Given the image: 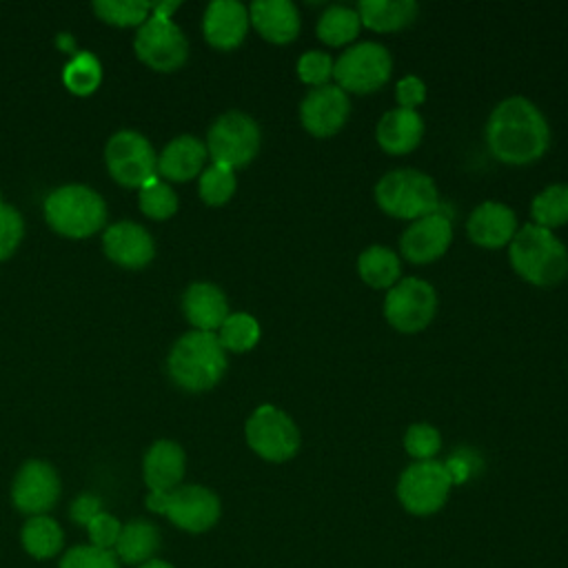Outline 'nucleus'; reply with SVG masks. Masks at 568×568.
Instances as JSON below:
<instances>
[{
  "label": "nucleus",
  "mask_w": 568,
  "mask_h": 568,
  "mask_svg": "<svg viewBox=\"0 0 568 568\" xmlns=\"http://www.w3.org/2000/svg\"><path fill=\"white\" fill-rule=\"evenodd\" d=\"M437 313V293L422 277H404L393 284L384 300V317L399 333L426 328Z\"/></svg>",
  "instance_id": "obj_10"
},
{
  "label": "nucleus",
  "mask_w": 568,
  "mask_h": 568,
  "mask_svg": "<svg viewBox=\"0 0 568 568\" xmlns=\"http://www.w3.org/2000/svg\"><path fill=\"white\" fill-rule=\"evenodd\" d=\"M206 155L204 142L193 135H180L171 140L158 158V173L173 182H186L202 171Z\"/></svg>",
  "instance_id": "obj_24"
},
{
  "label": "nucleus",
  "mask_w": 568,
  "mask_h": 568,
  "mask_svg": "<svg viewBox=\"0 0 568 568\" xmlns=\"http://www.w3.org/2000/svg\"><path fill=\"white\" fill-rule=\"evenodd\" d=\"M419 13L413 0H362L357 4L359 22L377 33H390L408 27Z\"/></svg>",
  "instance_id": "obj_25"
},
{
  "label": "nucleus",
  "mask_w": 568,
  "mask_h": 568,
  "mask_svg": "<svg viewBox=\"0 0 568 568\" xmlns=\"http://www.w3.org/2000/svg\"><path fill=\"white\" fill-rule=\"evenodd\" d=\"M64 84L71 93L75 95H89L98 89L100 80H102V69L100 62L95 60V55L91 53H78L67 67H64Z\"/></svg>",
  "instance_id": "obj_33"
},
{
  "label": "nucleus",
  "mask_w": 568,
  "mask_h": 568,
  "mask_svg": "<svg viewBox=\"0 0 568 568\" xmlns=\"http://www.w3.org/2000/svg\"><path fill=\"white\" fill-rule=\"evenodd\" d=\"M333 64H335V60L326 51L311 49L300 55L295 69H297V78L304 84L315 89V87L328 84V80L333 78Z\"/></svg>",
  "instance_id": "obj_37"
},
{
  "label": "nucleus",
  "mask_w": 568,
  "mask_h": 568,
  "mask_svg": "<svg viewBox=\"0 0 568 568\" xmlns=\"http://www.w3.org/2000/svg\"><path fill=\"white\" fill-rule=\"evenodd\" d=\"M104 253L120 266L140 268L153 260V240L135 222H118L104 231Z\"/></svg>",
  "instance_id": "obj_20"
},
{
  "label": "nucleus",
  "mask_w": 568,
  "mask_h": 568,
  "mask_svg": "<svg viewBox=\"0 0 568 568\" xmlns=\"http://www.w3.org/2000/svg\"><path fill=\"white\" fill-rule=\"evenodd\" d=\"M348 113V93L331 82L311 89L300 104L302 126L315 138H328L337 133L346 124Z\"/></svg>",
  "instance_id": "obj_14"
},
{
  "label": "nucleus",
  "mask_w": 568,
  "mask_h": 568,
  "mask_svg": "<svg viewBox=\"0 0 568 568\" xmlns=\"http://www.w3.org/2000/svg\"><path fill=\"white\" fill-rule=\"evenodd\" d=\"M393 71V58L379 42H357L333 64L335 84L346 93H373L382 89Z\"/></svg>",
  "instance_id": "obj_6"
},
{
  "label": "nucleus",
  "mask_w": 568,
  "mask_h": 568,
  "mask_svg": "<svg viewBox=\"0 0 568 568\" xmlns=\"http://www.w3.org/2000/svg\"><path fill=\"white\" fill-rule=\"evenodd\" d=\"M450 486V475L442 462H413L399 475L397 497L408 513L430 515L444 506Z\"/></svg>",
  "instance_id": "obj_12"
},
{
  "label": "nucleus",
  "mask_w": 568,
  "mask_h": 568,
  "mask_svg": "<svg viewBox=\"0 0 568 568\" xmlns=\"http://www.w3.org/2000/svg\"><path fill=\"white\" fill-rule=\"evenodd\" d=\"M22 231H24V224L20 213L13 206L0 202V262L7 260L18 248L22 240Z\"/></svg>",
  "instance_id": "obj_39"
},
{
  "label": "nucleus",
  "mask_w": 568,
  "mask_h": 568,
  "mask_svg": "<svg viewBox=\"0 0 568 568\" xmlns=\"http://www.w3.org/2000/svg\"><path fill=\"white\" fill-rule=\"evenodd\" d=\"M44 217L60 235L87 237L102 229L106 220V206L93 189L69 184L55 189L47 197Z\"/></svg>",
  "instance_id": "obj_5"
},
{
  "label": "nucleus",
  "mask_w": 568,
  "mask_h": 568,
  "mask_svg": "<svg viewBox=\"0 0 568 568\" xmlns=\"http://www.w3.org/2000/svg\"><path fill=\"white\" fill-rule=\"evenodd\" d=\"M357 273L364 280V284L373 288H390L393 284L399 282L402 262L393 248L373 244L359 253Z\"/></svg>",
  "instance_id": "obj_26"
},
{
  "label": "nucleus",
  "mask_w": 568,
  "mask_h": 568,
  "mask_svg": "<svg viewBox=\"0 0 568 568\" xmlns=\"http://www.w3.org/2000/svg\"><path fill=\"white\" fill-rule=\"evenodd\" d=\"M486 142L499 162L521 166L546 153L550 144V126L528 98L510 95L490 111Z\"/></svg>",
  "instance_id": "obj_1"
},
{
  "label": "nucleus",
  "mask_w": 568,
  "mask_h": 568,
  "mask_svg": "<svg viewBox=\"0 0 568 568\" xmlns=\"http://www.w3.org/2000/svg\"><path fill=\"white\" fill-rule=\"evenodd\" d=\"M93 9L100 20L115 24V27H133L144 24L149 20V11L153 9V2H140V0H98L93 2Z\"/></svg>",
  "instance_id": "obj_32"
},
{
  "label": "nucleus",
  "mask_w": 568,
  "mask_h": 568,
  "mask_svg": "<svg viewBox=\"0 0 568 568\" xmlns=\"http://www.w3.org/2000/svg\"><path fill=\"white\" fill-rule=\"evenodd\" d=\"M248 20L273 44L293 42L302 27L300 11L291 0H255L248 7Z\"/></svg>",
  "instance_id": "obj_19"
},
{
  "label": "nucleus",
  "mask_w": 568,
  "mask_h": 568,
  "mask_svg": "<svg viewBox=\"0 0 568 568\" xmlns=\"http://www.w3.org/2000/svg\"><path fill=\"white\" fill-rule=\"evenodd\" d=\"M135 53L138 58L155 71H175L186 62L189 42L182 29L162 16H149V20L135 33Z\"/></svg>",
  "instance_id": "obj_13"
},
{
  "label": "nucleus",
  "mask_w": 568,
  "mask_h": 568,
  "mask_svg": "<svg viewBox=\"0 0 568 568\" xmlns=\"http://www.w3.org/2000/svg\"><path fill=\"white\" fill-rule=\"evenodd\" d=\"M226 371V351L215 333L189 331L171 348L169 373L184 390H209Z\"/></svg>",
  "instance_id": "obj_3"
},
{
  "label": "nucleus",
  "mask_w": 568,
  "mask_h": 568,
  "mask_svg": "<svg viewBox=\"0 0 568 568\" xmlns=\"http://www.w3.org/2000/svg\"><path fill=\"white\" fill-rule=\"evenodd\" d=\"M260 324L251 313H229L217 328V339L224 351L246 353L260 342Z\"/></svg>",
  "instance_id": "obj_30"
},
{
  "label": "nucleus",
  "mask_w": 568,
  "mask_h": 568,
  "mask_svg": "<svg viewBox=\"0 0 568 568\" xmlns=\"http://www.w3.org/2000/svg\"><path fill=\"white\" fill-rule=\"evenodd\" d=\"M22 546L38 559L53 557L62 546V530L53 519L36 515L22 528Z\"/></svg>",
  "instance_id": "obj_31"
},
{
  "label": "nucleus",
  "mask_w": 568,
  "mask_h": 568,
  "mask_svg": "<svg viewBox=\"0 0 568 568\" xmlns=\"http://www.w3.org/2000/svg\"><path fill=\"white\" fill-rule=\"evenodd\" d=\"M140 209L153 220H166L178 211V195L155 175L140 189Z\"/></svg>",
  "instance_id": "obj_35"
},
{
  "label": "nucleus",
  "mask_w": 568,
  "mask_h": 568,
  "mask_svg": "<svg viewBox=\"0 0 568 568\" xmlns=\"http://www.w3.org/2000/svg\"><path fill=\"white\" fill-rule=\"evenodd\" d=\"M395 100H397L399 109L417 111V106L424 104V100H426V84H424V80L417 78V75L399 78V82L395 84Z\"/></svg>",
  "instance_id": "obj_41"
},
{
  "label": "nucleus",
  "mask_w": 568,
  "mask_h": 568,
  "mask_svg": "<svg viewBox=\"0 0 568 568\" xmlns=\"http://www.w3.org/2000/svg\"><path fill=\"white\" fill-rule=\"evenodd\" d=\"M532 224L557 229L568 222V184H550L539 191L530 202Z\"/></svg>",
  "instance_id": "obj_28"
},
{
  "label": "nucleus",
  "mask_w": 568,
  "mask_h": 568,
  "mask_svg": "<svg viewBox=\"0 0 568 568\" xmlns=\"http://www.w3.org/2000/svg\"><path fill=\"white\" fill-rule=\"evenodd\" d=\"M100 510V499L95 495H80L73 506H71V517L78 521V524H89Z\"/></svg>",
  "instance_id": "obj_42"
},
{
  "label": "nucleus",
  "mask_w": 568,
  "mask_h": 568,
  "mask_svg": "<svg viewBox=\"0 0 568 568\" xmlns=\"http://www.w3.org/2000/svg\"><path fill=\"white\" fill-rule=\"evenodd\" d=\"M248 9L237 0H213L202 20L204 38L215 49H235L248 31Z\"/></svg>",
  "instance_id": "obj_18"
},
{
  "label": "nucleus",
  "mask_w": 568,
  "mask_h": 568,
  "mask_svg": "<svg viewBox=\"0 0 568 568\" xmlns=\"http://www.w3.org/2000/svg\"><path fill=\"white\" fill-rule=\"evenodd\" d=\"M453 242L450 217L435 211L415 220L399 237L402 255L413 264H428L442 257Z\"/></svg>",
  "instance_id": "obj_15"
},
{
  "label": "nucleus",
  "mask_w": 568,
  "mask_h": 568,
  "mask_svg": "<svg viewBox=\"0 0 568 568\" xmlns=\"http://www.w3.org/2000/svg\"><path fill=\"white\" fill-rule=\"evenodd\" d=\"M235 186L237 182L233 169L222 164H211L200 175V197L211 206L226 204L235 193Z\"/></svg>",
  "instance_id": "obj_34"
},
{
  "label": "nucleus",
  "mask_w": 568,
  "mask_h": 568,
  "mask_svg": "<svg viewBox=\"0 0 568 568\" xmlns=\"http://www.w3.org/2000/svg\"><path fill=\"white\" fill-rule=\"evenodd\" d=\"M362 22L357 9L333 4L317 20V38L328 47H344L359 36Z\"/></svg>",
  "instance_id": "obj_27"
},
{
  "label": "nucleus",
  "mask_w": 568,
  "mask_h": 568,
  "mask_svg": "<svg viewBox=\"0 0 568 568\" xmlns=\"http://www.w3.org/2000/svg\"><path fill=\"white\" fill-rule=\"evenodd\" d=\"M140 568H173V566L166 564V561H160V559H149V561H144Z\"/></svg>",
  "instance_id": "obj_43"
},
{
  "label": "nucleus",
  "mask_w": 568,
  "mask_h": 568,
  "mask_svg": "<svg viewBox=\"0 0 568 568\" xmlns=\"http://www.w3.org/2000/svg\"><path fill=\"white\" fill-rule=\"evenodd\" d=\"M160 535L158 528L149 521H131L120 530V537L115 541V550L118 555L129 561V564H138L142 559H149L153 555V550L158 548Z\"/></svg>",
  "instance_id": "obj_29"
},
{
  "label": "nucleus",
  "mask_w": 568,
  "mask_h": 568,
  "mask_svg": "<svg viewBox=\"0 0 568 568\" xmlns=\"http://www.w3.org/2000/svg\"><path fill=\"white\" fill-rule=\"evenodd\" d=\"M182 308L193 331L213 333L229 315L226 295L211 282H193L182 297Z\"/></svg>",
  "instance_id": "obj_22"
},
{
  "label": "nucleus",
  "mask_w": 568,
  "mask_h": 568,
  "mask_svg": "<svg viewBox=\"0 0 568 568\" xmlns=\"http://www.w3.org/2000/svg\"><path fill=\"white\" fill-rule=\"evenodd\" d=\"M184 475V450L171 442H155L144 457V481L151 493L173 490Z\"/></svg>",
  "instance_id": "obj_23"
},
{
  "label": "nucleus",
  "mask_w": 568,
  "mask_h": 568,
  "mask_svg": "<svg viewBox=\"0 0 568 568\" xmlns=\"http://www.w3.org/2000/svg\"><path fill=\"white\" fill-rule=\"evenodd\" d=\"M508 257L517 275L535 286H555L568 275L564 242L544 226L524 224L508 244Z\"/></svg>",
  "instance_id": "obj_2"
},
{
  "label": "nucleus",
  "mask_w": 568,
  "mask_h": 568,
  "mask_svg": "<svg viewBox=\"0 0 568 568\" xmlns=\"http://www.w3.org/2000/svg\"><path fill=\"white\" fill-rule=\"evenodd\" d=\"M375 202L386 215L415 222L439 209V191L424 171L393 169L377 180Z\"/></svg>",
  "instance_id": "obj_4"
},
{
  "label": "nucleus",
  "mask_w": 568,
  "mask_h": 568,
  "mask_svg": "<svg viewBox=\"0 0 568 568\" xmlns=\"http://www.w3.org/2000/svg\"><path fill=\"white\" fill-rule=\"evenodd\" d=\"M87 528H89V535H91L93 546L104 548V550H109L111 546H115V541H118V537H120V530H122L120 521H118L113 515H106V513H98V515L87 524Z\"/></svg>",
  "instance_id": "obj_40"
},
{
  "label": "nucleus",
  "mask_w": 568,
  "mask_h": 568,
  "mask_svg": "<svg viewBox=\"0 0 568 568\" xmlns=\"http://www.w3.org/2000/svg\"><path fill=\"white\" fill-rule=\"evenodd\" d=\"M111 178L124 186L142 189L158 175V155L149 140L135 131L115 133L104 149Z\"/></svg>",
  "instance_id": "obj_11"
},
{
  "label": "nucleus",
  "mask_w": 568,
  "mask_h": 568,
  "mask_svg": "<svg viewBox=\"0 0 568 568\" xmlns=\"http://www.w3.org/2000/svg\"><path fill=\"white\" fill-rule=\"evenodd\" d=\"M60 495V479L47 462H27L13 481V504L29 515L47 513Z\"/></svg>",
  "instance_id": "obj_16"
},
{
  "label": "nucleus",
  "mask_w": 568,
  "mask_h": 568,
  "mask_svg": "<svg viewBox=\"0 0 568 568\" xmlns=\"http://www.w3.org/2000/svg\"><path fill=\"white\" fill-rule=\"evenodd\" d=\"M246 442L253 453L266 462H286L300 448V430L295 422L277 406H257L244 426Z\"/></svg>",
  "instance_id": "obj_8"
},
{
  "label": "nucleus",
  "mask_w": 568,
  "mask_h": 568,
  "mask_svg": "<svg viewBox=\"0 0 568 568\" xmlns=\"http://www.w3.org/2000/svg\"><path fill=\"white\" fill-rule=\"evenodd\" d=\"M60 568H120V566L111 550H104L98 546H75L64 555V559L60 561Z\"/></svg>",
  "instance_id": "obj_38"
},
{
  "label": "nucleus",
  "mask_w": 568,
  "mask_h": 568,
  "mask_svg": "<svg viewBox=\"0 0 568 568\" xmlns=\"http://www.w3.org/2000/svg\"><path fill=\"white\" fill-rule=\"evenodd\" d=\"M260 140V126L251 115L226 111L209 129L206 153L213 158V164L240 169L257 155Z\"/></svg>",
  "instance_id": "obj_7"
},
{
  "label": "nucleus",
  "mask_w": 568,
  "mask_h": 568,
  "mask_svg": "<svg viewBox=\"0 0 568 568\" xmlns=\"http://www.w3.org/2000/svg\"><path fill=\"white\" fill-rule=\"evenodd\" d=\"M470 242L481 248H501L510 244L517 233V215L501 202H481L466 222Z\"/></svg>",
  "instance_id": "obj_17"
},
{
  "label": "nucleus",
  "mask_w": 568,
  "mask_h": 568,
  "mask_svg": "<svg viewBox=\"0 0 568 568\" xmlns=\"http://www.w3.org/2000/svg\"><path fill=\"white\" fill-rule=\"evenodd\" d=\"M424 135V118L410 109L386 111L375 126L377 144L390 155H404L417 149Z\"/></svg>",
  "instance_id": "obj_21"
},
{
  "label": "nucleus",
  "mask_w": 568,
  "mask_h": 568,
  "mask_svg": "<svg viewBox=\"0 0 568 568\" xmlns=\"http://www.w3.org/2000/svg\"><path fill=\"white\" fill-rule=\"evenodd\" d=\"M404 448L415 462L433 459L442 448V435L435 426H430L426 422L410 424L404 435Z\"/></svg>",
  "instance_id": "obj_36"
},
{
  "label": "nucleus",
  "mask_w": 568,
  "mask_h": 568,
  "mask_svg": "<svg viewBox=\"0 0 568 568\" xmlns=\"http://www.w3.org/2000/svg\"><path fill=\"white\" fill-rule=\"evenodd\" d=\"M146 506L155 513H164L175 526L189 532H202L220 517V499L204 486H180L169 493H149Z\"/></svg>",
  "instance_id": "obj_9"
}]
</instances>
